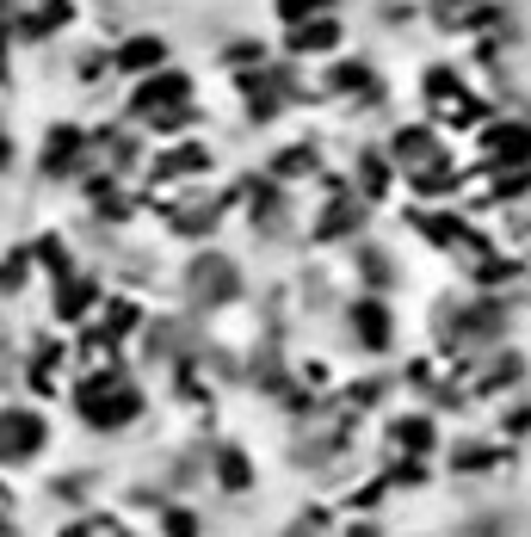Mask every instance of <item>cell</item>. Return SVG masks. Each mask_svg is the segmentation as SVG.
Returning <instances> with one entry per match:
<instances>
[{"label":"cell","instance_id":"6da1fadb","mask_svg":"<svg viewBox=\"0 0 531 537\" xmlns=\"http://www.w3.org/2000/svg\"><path fill=\"white\" fill-rule=\"evenodd\" d=\"M44 445V420L38 414H0V457H31Z\"/></svg>","mask_w":531,"mask_h":537},{"label":"cell","instance_id":"7a4b0ae2","mask_svg":"<svg viewBox=\"0 0 531 537\" xmlns=\"http://www.w3.org/2000/svg\"><path fill=\"white\" fill-rule=\"evenodd\" d=\"M192 93L186 75H161V81H143V93H136V112H167V105H180Z\"/></svg>","mask_w":531,"mask_h":537},{"label":"cell","instance_id":"3957f363","mask_svg":"<svg viewBox=\"0 0 531 537\" xmlns=\"http://www.w3.org/2000/svg\"><path fill=\"white\" fill-rule=\"evenodd\" d=\"M81 408H87V420H93V426H118V420H130V414H136V396H130V389H112V402H105L99 389H87V402H81Z\"/></svg>","mask_w":531,"mask_h":537},{"label":"cell","instance_id":"277c9868","mask_svg":"<svg viewBox=\"0 0 531 537\" xmlns=\"http://www.w3.org/2000/svg\"><path fill=\"white\" fill-rule=\"evenodd\" d=\"M75 155H81V130H50V142H44V173H68L75 167Z\"/></svg>","mask_w":531,"mask_h":537},{"label":"cell","instance_id":"5b68a950","mask_svg":"<svg viewBox=\"0 0 531 537\" xmlns=\"http://www.w3.org/2000/svg\"><path fill=\"white\" fill-rule=\"evenodd\" d=\"M118 62H124V68H136V75H143V68H161V62H167V44H161V38H130Z\"/></svg>","mask_w":531,"mask_h":537},{"label":"cell","instance_id":"8992f818","mask_svg":"<svg viewBox=\"0 0 531 537\" xmlns=\"http://www.w3.org/2000/svg\"><path fill=\"white\" fill-rule=\"evenodd\" d=\"M488 149H494V161H525V155H531V130L507 124V130H494V136H488Z\"/></svg>","mask_w":531,"mask_h":537},{"label":"cell","instance_id":"52a82bcc","mask_svg":"<svg viewBox=\"0 0 531 537\" xmlns=\"http://www.w3.org/2000/svg\"><path fill=\"white\" fill-rule=\"evenodd\" d=\"M396 155H408V161H427V155H433V136H427V130H408V136H396Z\"/></svg>","mask_w":531,"mask_h":537},{"label":"cell","instance_id":"ba28073f","mask_svg":"<svg viewBox=\"0 0 531 537\" xmlns=\"http://www.w3.org/2000/svg\"><path fill=\"white\" fill-rule=\"evenodd\" d=\"M334 44V25H309V31H297V50H328Z\"/></svg>","mask_w":531,"mask_h":537},{"label":"cell","instance_id":"9c48e42d","mask_svg":"<svg viewBox=\"0 0 531 537\" xmlns=\"http://www.w3.org/2000/svg\"><path fill=\"white\" fill-rule=\"evenodd\" d=\"M359 328H365V340H371V346H383V309H377V303H365V309H359Z\"/></svg>","mask_w":531,"mask_h":537},{"label":"cell","instance_id":"30bf717a","mask_svg":"<svg viewBox=\"0 0 531 537\" xmlns=\"http://www.w3.org/2000/svg\"><path fill=\"white\" fill-rule=\"evenodd\" d=\"M328 0H285V19H303V13H322Z\"/></svg>","mask_w":531,"mask_h":537},{"label":"cell","instance_id":"8fae6325","mask_svg":"<svg viewBox=\"0 0 531 537\" xmlns=\"http://www.w3.org/2000/svg\"><path fill=\"white\" fill-rule=\"evenodd\" d=\"M0 167H13V142L7 136H0Z\"/></svg>","mask_w":531,"mask_h":537},{"label":"cell","instance_id":"7c38bea8","mask_svg":"<svg viewBox=\"0 0 531 537\" xmlns=\"http://www.w3.org/2000/svg\"><path fill=\"white\" fill-rule=\"evenodd\" d=\"M0 75H7V38H0Z\"/></svg>","mask_w":531,"mask_h":537}]
</instances>
